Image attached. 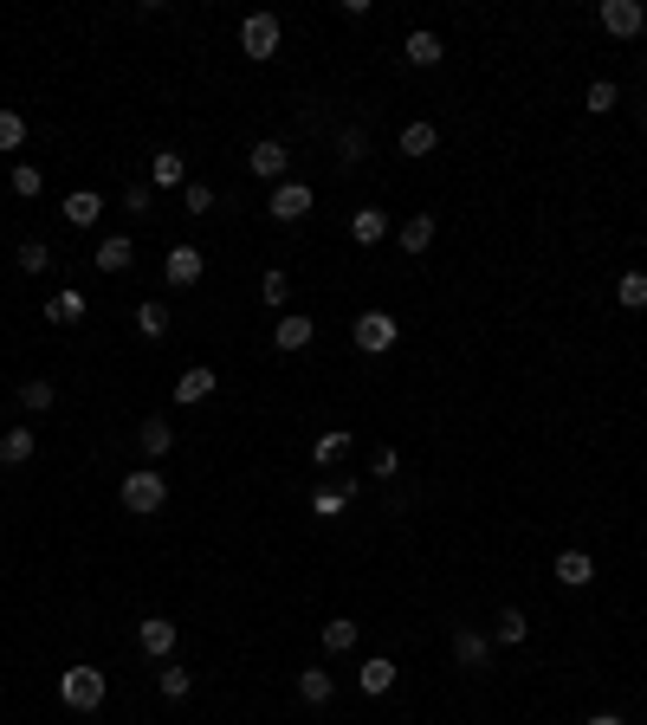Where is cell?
I'll list each match as a JSON object with an SVG mask.
<instances>
[{"mask_svg":"<svg viewBox=\"0 0 647 725\" xmlns=\"http://www.w3.org/2000/svg\"><path fill=\"white\" fill-rule=\"evenodd\" d=\"M117 499H123V512L149 518V512H162V505H169V480H162L156 467H136V473H123Z\"/></svg>","mask_w":647,"mask_h":725,"instance_id":"6da1fadb","label":"cell"},{"mask_svg":"<svg viewBox=\"0 0 647 725\" xmlns=\"http://www.w3.org/2000/svg\"><path fill=\"white\" fill-rule=\"evenodd\" d=\"M104 687H110L104 667H65V674H59V700L72 706V713H98V706H104Z\"/></svg>","mask_w":647,"mask_h":725,"instance_id":"7a4b0ae2","label":"cell"},{"mask_svg":"<svg viewBox=\"0 0 647 725\" xmlns=\"http://www.w3.org/2000/svg\"><path fill=\"white\" fill-rule=\"evenodd\" d=\"M350 337H356V350H363V357H382V350H395V337H402V324H395L389 311H356Z\"/></svg>","mask_w":647,"mask_h":725,"instance_id":"3957f363","label":"cell"},{"mask_svg":"<svg viewBox=\"0 0 647 725\" xmlns=\"http://www.w3.org/2000/svg\"><path fill=\"white\" fill-rule=\"evenodd\" d=\"M279 20H272V13H246V26H240V52H246V59H259V65H266L272 59V52H279Z\"/></svg>","mask_w":647,"mask_h":725,"instance_id":"277c9868","label":"cell"},{"mask_svg":"<svg viewBox=\"0 0 647 725\" xmlns=\"http://www.w3.org/2000/svg\"><path fill=\"white\" fill-rule=\"evenodd\" d=\"M602 33L641 39L647 33V7H641V0H602Z\"/></svg>","mask_w":647,"mask_h":725,"instance_id":"5b68a950","label":"cell"},{"mask_svg":"<svg viewBox=\"0 0 647 725\" xmlns=\"http://www.w3.org/2000/svg\"><path fill=\"white\" fill-rule=\"evenodd\" d=\"M246 169H253L259 182H272V188H279V175L292 169V149H285V143H272V136H266V143H253V149H246Z\"/></svg>","mask_w":647,"mask_h":725,"instance_id":"8992f818","label":"cell"},{"mask_svg":"<svg viewBox=\"0 0 647 725\" xmlns=\"http://www.w3.org/2000/svg\"><path fill=\"white\" fill-rule=\"evenodd\" d=\"M550 577H557L563 590H589V583H596V557H589V551H557Z\"/></svg>","mask_w":647,"mask_h":725,"instance_id":"52a82bcc","label":"cell"},{"mask_svg":"<svg viewBox=\"0 0 647 725\" xmlns=\"http://www.w3.org/2000/svg\"><path fill=\"white\" fill-rule=\"evenodd\" d=\"M136 641H143L149 661H169L175 654V622L169 615H143V622H136Z\"/></svg>","mask_w":647,"mask_h":725,"instance_id":"ba28073f","label":"cell"},{"mask_svg":"<svg viewBox=\"0 0 647 725\" xmlns=\"http://www.w3.org/2000/svg\"><path fill=\"white\" fill-rule=\"evenodd\" d=\"M305 214H311V188L305 182H279L272 188V221L292 227V221H305Z\"/></svg>","mask_w":647,"mask_h":725,"instance_id":"9c48e42d","label":"cell"},{"mask_svg":"<svg viewBox=\"0 0 647 725\" xmlns=\"http://www.w3.org/2000/svg\"><path fill=\"white\" fill-rule=\"evenodd\" d=\"M453 661H460V667H479V674H486V661H492V635H479V628H453Z\"/></svg>","mask_w":647,"mask_h":725,"instance_id":"30bf717a","label":"cell"},{"mask_svg":"<svg viewBox=\"0 0 647 725\" xmlns=\"http://www.w3.org/2000/svg\"><path fill=\"white\" fill-rule=\"evenodd\" d=\"M149 188H188L182 149H156V156H149Z\"/></svg>","mask_w":647,"mask_h":725,"instance_id":"8fae6325","label":"cell"},{"mask_svg":"<svg viewBox=\"0 0 647 725\" xmlns=\"http://www.w3.org/2000/svg\"><path fill=\"white\" fill-rule=\"evenodd\" d=\"M201 266H208V259H201V246H169V259H162V272H169V285H195L201 279Z\"/></svg>","mask_w":647,"mask_h":725,"instance_id":"7c38bea8","label":"cell"},{"mask_svg":"<svg viewBox=\"0 0 647 725\" xmlns=\"http://www.w3.org/2000/svg\"><path fill=\"white\" fill-rule=\"evenodd\" d=\"M136 447H143L149 460H162L175 447V421L169 415H143V428H136Z\"/></svg>","mask_w":647,"mask_h":725,"instance_id":"4fadbf2b","label":"cell"},{"mask_svg":"<svg viewBox=\"0 0 647 725\" xmlns=\"http://www.w3.org/2000/svg\"><path fill=\"white\" fill-rule=\"evenodd\" d=\"M350 240L356 246H382V240H389V214H382V208H356L350 214Z\"/></svg>","mask_w":647,"mask_h":725,"instance_id":"5bb4252c","label":"cell"},{"mask_svg":"<svg viewBox=\"0 0 647 725\" xmlns=\"http://www.w3.org/2000/svg\"><path fill=\"white\" fill-rule=\"evenodd\" d=\"M85 311H91V305H85V292H78V285H65V292H52V298H46V318L59 324V331H65V324H78Z\"/></svg>","mask_w":647,"mask_h":725,"instance_id":"9a60e30c","label":"cell"},{"mask_svg":"<svg viewBox=\"0 0 647 725\" xmlns=\"http://www.w3.org/2000/svg\"><path fill=\"white\" fill-rule=\"evenodd\" d=\"M208 395H214V369L208 363H195V369L175 376V402H208Z\"/></svg>","mask_w":647,"mask_h":725,"instance_id":"2e32d148","label":"cell"},{"mask_svg":"<svg viewBox=\"0 0 647 725\" xmlns=\"http://www.w3.org/2000/svg\"><path fill=\"white\" fill-rule=\"evenodd\" d=\"M130 259H136V246L123 240V234H110V240H98L91 266H98V272H130Z\"/></svg>","mask_w":647,"mask_h":725,"instance_id":"e0dca14e","label":"cell"},{"mask_svg":"<svg viewBox=\"0 0 647 725\" xmlns=\"http://www.w3.org/2000/svg\"><path fill=\"white\" fill-rule=\"evenodd\" d=\"M272 344H279V350H305L311 344V318H305V311H285V318L272 324Z\"/></svg>","mask_w":647,"mask_h":725,"instance_id":"ac0fdd59","label":"cell"},{"mask_svg":"<svg viewBox=\"0 0 647 725\" xmlns=\"http://www.w3.org/2000/svg\"><path fill=\"white\" fill-rule=\"evenodd\" d=\"M356 687H363L369 700H376V693H389V687H395V661H389V654L363 661V667H356Z\"/></svg>","mask_w":647,"mask_h":725,"instance_id":"d6986e66","label":"cell"},{"mask_svg":"<svg viewBox=\"0 0 647 725\" xmlns=\"http://www.w3.org/2000/svg\"><path fill=\"white\" fill-rule=\"evenodd\" d=\"M33 428H7L0 434V467H26V460H33Z\"/></svg>","mask_w":647,"mask_h":725,"instance_id":"ffe728a7","label":"cell"},{"mask_svg":"<svg viewBox=\"0 0 647 725\" xmlns=\"http://www.w3.org/2000/svg\"><path fill=\"white\" fill-rule=\"evenodd\" d=\"M350 499H356V480L318 486V492H311V512H318V518H337V512H343V505H350Z\"/></svg>","mask_w":647,"mask_h":725,"instance_id":"44dd1931","label":"cell"},{"mask_svg":"<svg viewBox=\"0 0 647 725\" xmlns=\"http://www.w3.org/2000/svg\"><path fill=\"white\" fill-rule=\"evenodd\" d=\"M525 635H531V615H525V609H499V615H492V641H505V648H518Z\"/></svg>","mask_w":647,"mask_h":725,"instance_id":"7402d4cb","label":"cell"},{"mask_svg":"<svg viewBox=\"0 0 647 725\" xmlns=\"http://www.w3.org/2000/svg\"><path fill=\"white\" fill-rule=\"evenodd\" d=\"M395 240H402V253H428V246H434V214H408Z\"/></svg>","mask_w":647,"mask_h":725,"instance_id":"603a6c76","label":"cell"},{"mask_svg":"<svg viewBox=\"0 0 647 725\" xmlns=\"http://www.w3.org/2000/svg\"><path fill=\"white\" fill-rule=\"evenodd\" d=\"M330 693H337V680H330L324 667H305V674H298V700L305 706H330Z\"/></svg>","mask_w":647,"mask_h":725,"instance_id":"cb8c5ba5","label":"cell"},{"mask_svg":"<svg viewBox=\"0 0 647 725\" xmlns=\"http://www.w3.org/2000/svg\"><path fill=\"white\" fill-rule=\"evenodd\" d=\"M402 59L408 65H440V59H447V46H440V33H408Z\"/></svg>","mask_w":647,"mask_h":725,"instance_id":"d4e9b609","label":"cell"},{"mask_svg":"<svg viewBox=\"0 0 647 725\" xmlns=\"http://www.w3.org/2000/svg\"><path fill=\"white\" fill-rule=\"evenodd\" d=\"M98 214H104V201L91 195V188H78V195H65V221H72V227H98Z\"/></svg>","mask_w":647,"mask_h":725,"instance_id":"484cf974","label":"cell"},{"mask_svg":"<svg viewBox=\"0 0 647 725\" xmlns=\"http://www.w3.org/2000/svg\"><path fill=\"white\" fill-rule=\"evenodd\" d=\"M311 460H318V467H337V460H350V434H343V428L318 434V441H311Z\"/></svg>","mask_w":647,"mask_h":725,"instance_id":"4316f807","label":"cell"},{"mask_svg":"<svg viewBox=\"0 0 647 725\" xmlns=\"http://www.w3.org/2000/svg\"><path fill=\"white\" fill-rule=\"evenodd\" d=\"M188 687H195V674H188V667H175V661H162V674H156V693H162V700H188Z\"/></svg>","mask_w":647,"mask_h":725,"instance_id":"83f0119b","label":"cell"},{"mask_svg":"<svg viewBox=\"0 0 647 725\" xmlns=\"http://www.w3.org/2000/svg\"><path fill=\"white\" fill-rule=\"evenodd\" d=\"M615 104H622V91H615V78H596V85L583 91V111H589V117H609Z\"/></svg>","mask_w":647,"mask_h":725,"instance_id":"f1b7e54d","label":"cell"},{"mask_svg":"<svg viewBox=\"0 0 647 725\" xmlns=\"http://www.w3.org/2000/svg\"><path fill=\"white\" fill-rule=\"evenodd\" d=\"M434 149H440L434 123H408V130H402V156H434Z\"/></svg>","mask_w":647,"mask_h":725,"instance_id":"f546056e","label":"cell"},{"mask_svg":"<svg viewBox=\"0 0 647 725\" xmlns=\"http://www.w3.org/2000/svg\"><path fill=\"white\" fill-rule=\"evenodd\" d=\"M136 331H143V337H169V305L143 298V305H136Z\"/></svg>","mask_w":647,"mask_h":725,"instance_id":"4dcf8cb0","label":"cell"},{"mask_svg":"<svg viewBox=\"0 0 647 725\" xmlns=\"http://www.w3.org/2000/svg\"><path fill=\"white\" fill-rule=\"evenodd\" d=\"M363 156H369V136L356 130V123H350V130H337V162H343V169H356Z\"/></svg>","mask_w":647,"mask_h":725,"instance_id":"1f68e13d","label":"cell"},{"mask_svg":"<svg viewBox=\"0 0 647 725\" xmlns=\"http://www.w3.org/2000/svg\"><path fill=\"white\" fill-rule=\"evenodd\" d=\"M324 648H330V654H350V648H356V622H350V615L324 622Z\"/></svg>","mask_w":647,"mask_h":725,"instance_id":"d6a6232c","label":"cell"},{"mask_svg":"<svg viewBox=\"0 0 647 725\" xmlns=\"http://www.w3.org/2000/svg\"><path fill=\"white\" fill-rule=\"evenodd\" d=\"M20 143H26V117L20 111H0V156H13Z\"/></svg>","mask_w":647,"mask_h":725,"instance_id":"836d02e7","label":"cell"},{"mask_svg":"<svg viewBox=\"0 0 647 725\" xmlns=\"http://www.w3.org/2000/svg\"><path fill=\"white\" fill-rule=\"evenodd\" d=\"M615 298H622L628 311H641V305H647V272H622V285H615Z\"/></svg>","mask_w":647,"mask_h":725,"instance_id":"e575fe53","label":"cell"},{"mask_svg":"<svg viewBox=\"0 0 647 725\" xmlns=\"http://www.w3.org/2000/svg\"><path fill=\"white\" fill-rule=\"evenodd\" d=\"M39 188H46V175H39L33 162H13V195H20V201H33Z\"/></svg>","mask_w":647,"mask_h":725,"instance_id":"d590c367","label":"cell"},{"mask_svg":"<svg viewBox=\"0 0 647 725\" xmlns=\"http://www.w3.org/2000/svg\"><path fill=\"white\" fill-rule=\"evenodd\" d=\"M259 298H266V305H272V311H279V305H285V298H292V279H285V272H279V266H272V272H266V279H259Z\"/></svg>","mask_w":647,"mask_h":725,"instance_id":"8d00e7d4","label":"cell"},{"mask_svg":"<svg viewBox=\"0 0 647 725\" xmlns=\"http://www.w3.org/2000/svg\"><path fill=\"white\" fill-rule=\"evenodd\" d=\"M20 408H33V415H46V408H52V382H46V376H33V382L20 389Z\"/></svg>","mask_w":647,"mask_h":725,"instance_id":"74e56055","label":"cell"},{"mask_svg":"<svg viewBox=\"0 0 647 725\" xmlns=\"http://www.w3.org/2000/svg\"><path fill=\"white\" fill-rule=\"evenodd\" d=\"M182 214H214V188L208 182H188L182 188Z\"/></svg>","mask_w":647,"mask_h":725,"instance_id":"f35d334b","label":"cell"},{"mask_svg":"<svg viewBox=\"0 0 647 725\" xmlns=\"http://www.w3.org/2000/svg\"><path fill=\"white\" fill-rule=\"evenodd\" d=\"M13 259H20V272H46V266H52V253H46L39 240H26V246H20Z\"/></svg>","mask_w":647,"mask_h":725,"instance_id":"ab89813d","label":"cell"},{"mask_svg":"<svg viewBox=\"0 0 647 725\" xmlns=\"http://www.w3.org/2000/svg\"><path fill=\"white\" fill-rule=\"evenodd\" d=\"M369 467H376V480H389V473L402 467V454H395V447H376V460H369Z\"/></svg>","mask_w":647,"mask_h":725,"instance_id":"60d3db41","label":"cell"},{"mask_svg":"<svg viewBox=\"0 0 647 725\" xmlns=\"http://www.w3.org/2000/svg\"><path fill=\"white\" fill-rule=\"evenodd\" d=\"M123 208H130V214H149V188H143V182L123 188Z\"/></svg>","mask_w":647,"mask_h":725,"instance_id":"b9f144b4","label":"cell"},{"mask_svg":"<svg viewBox=\"0 0 647 725\" xmlns=\"http://www.w3.org/2000/svg\"><path fill=\"white\" fill-rule=\"evenodd\" d=\"M583 725H628V719H622V713H589Z\"/></svg>","mask_w":647,"mask_h":725,"instance_id":"7bdbcfd3","label":"cell"}]
</instances>
